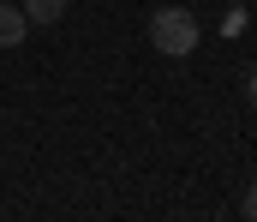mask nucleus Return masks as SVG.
I'll return each mask as SVG.
<instances>
[{"label": "nucleus", "mask_w": 257, "mask_h": 222, "mask_svg": "<svg viewBox=\"0 0 257 222\" xmlns=\"http://www.w3.org/2000/svg\"><path fill=\"white\" fill-rule=\"evenodd\" d=\"M144 36H150V48L156 54H192L197 48V18L186 12V6H156L150 12V24H144Z\"/></svg>", "instance_id": "obj_1"}, {"label": "nucleus", "mask_w": 257, "mask_h": 222, "mask_svg": "<svg viewBox=\"0 0 257 222\" xmlns=\"http://www.w3.org/2000/svg\"><path fill=\"white\" fill-rule=\"evenodd\" d=\"M30 36V18H24V6L18 0H0V48H18Z\"/></svg>", "instance_id": "obj_2"}, {"label": "nucleus", "mask_w": 257, "mask_h": 222, "mask_svg": "<svg viewBox=\"0 0 257 222\" xmlns=\"http://www.w3.org/2000/svg\"><path fill=\"white\" fill-rule=\"evenodd\" d=\"M18 6H24L30 24H60L66 18V0H18Z\"/></svg>", "instance_id": "obj_3"}, {"label": "nucleus", "mask_w": 257, "mask_h": 222, "mask_svg": "<svg viewBox=\"0 0 257 222\" xmlns=\"http://www.w3.org/2000/svg\"><path fill=\"white\" fill-rule=\"evenodd\" d=\"M239 210H245V216L257 222V186H251V192H245V204H239Z\"/></svg>", "instance_id": "obj_4"}, {"label": "nucleus", "mask_w": 257, "mask_h": 222, "mask_svg": "<svg viewBox=\"0 0 257 222\" xmlns=\"http://www.w3.org/2000/svg\"><path fill=\"white\" fill-rule=\"evenodd\" d=\"M245 102H251V108H257V72L245 78Z\"/></svg>", "instance_id": "obj_5"}]
</instances>
